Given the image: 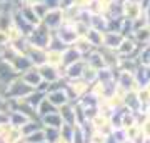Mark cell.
Returning a JSON list of instances; mask_svg holds the SVG:
<instances>
[{
	"instance_id": "obj_1",
	"label": "cell",
	"mask_w": 150,
	"mask_h": 143,
	"mask_svg": "<svg viewBox=\"0 0 150 143\" xmlns=\"http://www.w3.org/2000/svg\"><path fill=\"white\" fill-rule=\"evenodd\" d=\"M35 90L33 87H30L28 83H25L22 77H15L12 78L8 83H7V92H5V97L8 100H20V98H27L32 92Z\"/></svg>"
},
{
	"instance_id": "obj_2",
	"label": "cell",
	"mask_w": 150,
	"mask_h": 143,
	"mask_svg": "<svg viewBox=\"0 0 150 143\" xmlns=\"http://www.w3.org/2000/svg\"><path fill=\"white\" fill-rule=\"evenodd\" d=\"M52 37H54V32H52L45 23H38L37 27H33L32 33L27 37V40H28V43H32L35 47H42V48L47 50V48L50 47Z\"/></svg>"
},
{
	"instance_id": "obj_3",
	"label": "cell",
	"mask_w": 150,
	"mask_h": 143,
	"mask_svg": "<svg viewBox=\"0 0 150 143\" xmlns=\"http://www.w3.org/2000/svg\"><path fill=\"white\" fill-rule=\"evenodd\" d=\"M65 90H67V95H69L70 101H77L83 98V97L90 92V83L85 82L83 78H79V80H69L65 83Z\"/></svg>"
},
{
	"instance_id": "obj_4",
	"label": "cell",
	"mask_w": 150,
	"mask_h": 143,
	"mask_svg": "<svg viewBox=\"0 0 150 143\" xmlns=\"http://www.w3.org/2000/svg\"><path fill=\"white\" fill-rule=\"evenodd\" d=\"M54 33H55V37L59 38V40H62L67 47H70L77 38L80 37V35L77 33V30H75L74 22H64Z\"/></svg>"
},
{
	"instance_id": "obj_5",
	"label": "cell",
	"mask_w": 150,
	"mask_h": 143,
	"mask_svg": "<svg viewBox=\"0 0 150 143\" xmlns=\"http://www.w3.org/2000/svg\"><path fill=\"white\" fill-rule=\"evenodd\" d=\"M38 72H40V77H42L43 82L47 83H59L64 80V68H57V67H52L48 63H43L40 67H37Z\"/></svg>"
},
{
	"instance_id": "obj_6",
	"label": "cell",
	"mask_w": 150,
	"mask_h": 143,
	"mask_svg": "<svg viewBox=\"0 0 150 143\" xmlns=\"http://www.w3.org/2000/svg\"><path fill=\"white\" fill-rule=\"evenodd\" d=\"M45 98H47L55 108H60V106L67 105L70 103V98L67 95V90H65V87H57V88H50V90L45 93Z\"/></svg>"
},
{
	"instance_id": "obj_7",
	"label": "cell",
	"mask_w": 150,
	"mask_h": 143,
	"mask_svg": "<svg viewBox=\"0 0 150 143\" xmlns=\"http://www.w3.org/2000/svg\"><path fill=\"white\" fill-rule=\"evenodd\" d=\"M115 82H117L118 90L125 92V93L137 88V85H135V77H134V73H130V72L117 70V72H115Z\"/></svg>"
},
{
	"instance_id": "obj_8",
	"label": "cell",
	"mask_w": 150,
	"mask_h": 143,
	"mask_svg": "<svg viewBox=\"0 0 150 143\" xmlns=\"http://www.w3.org/2000/svg\"><path fill=\"white\" fill-rule=\"evenodd\" d=\"M122 8L123 18H129V20H135V18L144 15V8L140 5V0H122Z\"/></svg>"
},
{
	"instance_id": "obj_9",
	"label": "cell",
	"mask_w": 150,
	"mask_h": 143,
	"mask_svg": "<svg viewBox=\"0 0 150 143\" xmlns=\"http://www.w3.org/2000/svg\"><path fill=\"white\" fill-rule=\"evenodd\" d=\"M64 22H65V18H64V10L62 8H50L47 12V15L42 18V23H45L52 32H55Z\"/></svg>"
},
{
	"instance_id": "obj_10",
	"label": "cell",
	"mask_w": 150,
	"mask_h": 143,
	"mask_svg": "<svg viewBox=\"0 0 150 143\" xmlns=\"http://www.w3.org/2000/svg\"><path fill=\"white\" fill-rule=\"evenodd\" d=\"M25 55L30 58V62H32L33 67H40V65L47 63V50L42 48V47H35V45H32V43H28Z\"/></svg>"
},
{
	"instance_id": "obj_11",
	"label": "cell",
	"mask_w": 150,
	"mask_h": 143,
	"mask_svg": "<svg viewBox=\"0 0 150 143\" xmlns=\"http://www.w3.org/2000/svg\"><path fill=\"white\" fill-rule=\"evenodd\" d=\"M118 53L120 58H129V57H137V52H139V45L132 37H125L123 42L120 43V47L115 50Z\"/></svg>"
},
{
	"instance_id": "obj_12",
	"label": "cell",
	"mask_w": 150,
	"mask_h": 143,
	"mask_svg": "<svg viewBox=\"0 0 150 143\" xmlns=\"http://www.w3.org/2000/svg\"><path fill=\"white\" fill-rule=\"evenodd\" d=\"M59 113H60V117H62V120H64L65 125H72V127L77 125V108H75L74 101H70V103H67V105L60 106Z\"/></svg>"
},
{
	"instance_id": "obj_13",
	"label": "cell",
	"mask_w": 150,
	"mask_h": 143,
	"mask_svg": "<svg viewBox=\"0 0 150 143\" xmlns=\"http://www.w3.org/2000/svg\"><path fill=\"white\" fill-rule=\"evenodd\" d=\"M83 68H85V60H79L77 63H72V65H69V67L64 68V78L67 80V82H69V80L82 78Z\"/></svg>"
},
{
	"instance_id": "obj_14",
	"label": "cell",
	"mask_w": 150,
	"mask_h": 143,
	"mask_svg": "<svg viewBox=\"0 0 150 143\" xmlns=\"http://www.w3.org/2000/svg\"><path fill=\"white\" fill-rule=\"evenodd\" d=\"M135 85L137 88H142V87H149L150 83V65H139V68L135 70ZM135 88V90H137Z\"/></svg>"
},
{
	"instance_id": "obj_15",
	"label": "cell",
	"mask_w": 150,
	"mask_h": 143,
	"mask_svg": "<svg viewBox=\"0 0 150 143\" xmlns=\"http://www.w3.org/2000/svg\"><path fill=\"white\" fill-rule=\"evenodd\" d=\"M0 143H23L22 128L8 125L7 130H5V133H4V137H2V140H0Z\"/></svg>"
},
{
	"instance_id": "obj_16",
	"label": "cell",
	"mask_w": 150,
	"mask_h": 143,
	"mask_svg": "<svg viewBox=\"0 0 150 143\" xmlns=\"http://www.w3.org/2000/svg\"><path fill=\"white\" fill-rule=\"evenodd\" d=\"M123 35L120 32H105L103 33V47L102 48H110V50H117L120 43L123 42Z\"/></svg>"
},
{
	"instance_id": "obj_17",
	"label": "cell",
	"mask_w": 150,
	"mask_h": 143,
	"mask_svg": "<svg viewBox=\"0 0 150 143\" xmlns=\"http://www.w3.org/2000/svg\"><path fill=\"white\" fill-rule=\"evenodd\" d=\"M15 8L18 10V13H20L32 27H37L38 23H42V20L38 18V15L35 13V10H33L32 5H22V7H15Z\"/></svg>"
},
{
	"instance_id": "obj_18",
	"label": "cell",
	"mask_w": 150,
	"mask_h": 143,
	"mask_svg": "<svg viewBox=\"0 0 150 143\" xmlns=\"http://www.w3.org/2000/svg\"><path fill=\"white\" fill-rule=\"evenodd\" d=\"M20 77H22V80H23L25 83H28L30 87H33V88H37L38 85H40V83L43 82L42 77H40V72H38L37 67H32L30 70L23 72V73H22Z\"/></svg>"
},
{
	"instance_id": "obj_19",
	"label": "cell",
	"mask_w": 150,
	"mask_h": 143,
	"mask_svg": "<svg viewBox=\"0 0 150 143\" xmlns=\"http://www.w3.org/2000/svg\"><path fill=\"white\" fill-rule=\"evenodd\" d=\"M83 60H85V63L88 65V67H92V68H95V70H100V68H103V67H107L100 50H93V52H90Z\"/></svg>"
},
{
	"instance_id": "obj_20",
	"label": "cell",
	"mask_w": 150,
	"mask_h": 143,
	"mask_svg": "<svg viewBox=\"0 0 150 143\" xmlns=\"http://www.w3.org/2000/svg\"><path fill=\"white\" fill-rule=\"evenodd\" d=\"M12 67H13V70L17 72V75H22L23 72H27V70L32 68L33 65H32V62H30V58H28L27 55L20 53V55L12 62Z\"/></svg>"
},
{
	"instance_id": "obj_21",
	"label": "cell",
	"mask_w": 150,
	"mask_h": 143,
	"mask_svg": "<svg viewBox=\"0 0 150 143\" xmlns=\"http://www.w3.org/2000/svg\"><path fill=\"white\" fill-rule=\"evenodd\" d=\"M79 60H83V55H82L75 47L70 45V47H67L64 50V68L69 67V65H72V63H77Z\"/></svg>"
},
{
	"instance_id": "obj_22",
	"label": "cell",
	"mask_w": 150,
	"mask_h": 143,
	"mask_svg": "<svg viewBox=\"0 0 150 143\" xmlns=\"http://www.w3.org/2000/svg\"><path fill=\"white\" fill-rule=\"evenodd\" d=\"M40 123H42L43 127H50V128H62L64 125V120L60 117L59 111H54V113H48L45 117L40 118Z\"/></svg>"
},
{
	"instance_id": "obj_23",
	"label": "cell",
	"mask_w": 150,
	"mask_h": 143,
	"mask_svg": "<svg viewBox=\"0 0 150 143\" xmlns=\"http://www.w3.org/2000/svg\"><path fill=\"white\" fill-rule=\"evenodd\" d=\"M47 63L57 68H64V52L48 48L47 50Z\"/></svg>"
},
{
	"instance_id": "obj_24",
	"label": "cell",
	"mask_w": 150,
	"mask_h": 143,
	"mask_svg": "<svg viewBox=\"0 0 150 143\" xmlns=\"http://www.w3.org/2000/svg\"><path fill=\"white\" fill-rule=\"evenodd\" d=\"M83 37L88 40V42L92 43V47L93 48H102L103 47V32H98V30H95V28H88V32L83 35Z\"/></svg>"
},
{
	"instance_id": "obj_25",
	"label": "cell",
	"mask_w": 150,
	"mask_h": 143,
	"mask_svg": "<svg viewBox=\"0 0 150 143\" xmlns=\"http://www.w3.org/2000/svg\"><path fill=\"white\" fill-rule=\"evenodd\" d=\"M15 77H18V75H17V72L13 70L12 63H8V62L0 58V80H4V82L8 83V82H10L12 78H15Z\"/></svg>"
},
{
	"instance_id": "obj_26",
	"label": "cell",
	"mask_w": 150,
	"mask_h": 143,
	"mask_svg": "<svg viewBox=\"0 0 150 143\" xmlns=\"http://www.w3.org/2000/svg\"><path fill=\"white\" fill-rule=\"evenodd\" d=\"M90 27L92 28H95L98 32H108V17L105 15H95V13H92L90 17Z\"/></svg>"
},
{
	"instance_id": "obj_27",
	"label": "cell",
	"mask_w": 150,
	"mask_h": 143,
	"mask_svg": "<svg viewBox=\"0 0 150 143\" xmlns=\"http://www.w3.org/2000/svg\"><path fill=\"white\" fill-rule=\"evenodd\" d=\"M30 120H32V118H28L27 115H23L22 111L13 110V111H10V113H8V125H12V127L22 128L27 122H30Z\"/></svg>"
},
{
	"instance_id": "obj_28",
	"label": "cell",
	"mask_w": 150,
	"mask_h": 143,
	"mask_svg": "<svg viewBox=\"0 0 150 143\" xmlns=\"http://www.w3.org/2000/svg\"><path fill=\"white\" fill-rule=\"evenodd\" d=\"M132 38H134L135 42H137V45H139V47L150 45V27L147 25V27H144V28L137 30V32H134Z\"/></svg>"
},
{
	"instance_id": "obj_29",
	"label": "cell",
	"mask_w": 150,
	"mask_h": 143,
	"mask_svg": "<svg viewBox=\"0 0 150 143\" xmlns=\"http://www.w3.org/2000/svg\"><path fill=\"white\" fill-rule=\"evenodd\" d=\"M72 47H75V48H77V50H79V52H80L82 55H83V58H85V57H87V55H88L90 52L97 50V48H93V47H92V43L88 42V40H87L85 37H79V38H77V40H75L74 43H72Z\"/></svg>"
},
{
	"instance_id": "obj_30",
	"label": "cell",
	"mask_w": 150,
	"mask_h": 143,
	"mask_svg": "<svg viewBox=\"0 0 150 143\" xmlns=\"http://www.w3.org/2000/svg\"><path fill=\"white\" fill-rule=\"evenodd\" d=\"M54 111H59V108H55L47 98H43V100L40 101V105L37 106V117L42 118V117H45V115H48V113H54Z\"/></svg>"
},
{
	"instance_id": "obj_31",
	"label": "cell",
	"mask_w": 150,
	"mask_h": 143,
	"mask_svg": "<svg viewBox=\"0 0 150 143\" xmlns=\"http://www.w3.org/2000/svg\"><path fill=\"white\" fill-rule=\"evenodd\" d=\"M45 142V132H43V127L40 130H35V132L28 133L23 137V143H43Z\"/></svg>"
},
{
	"instance_id": "obj_32",
	"label": "cell",
	"mask_w": 150,
	"mask_h": 143,
	"mask_svg": "<svg viewBox=\"0 0 150 143\" xmlns=\"http://www.w3.org/2000/svg\"><path fill=\"white\" fill-rule=\"evenodd\" d=\"M5 33H7V40H8V43H17V42H20L22 38H27L23 33L20 32V28H18L17 25H12Z\"/></svg>"
},
{
	"instance_id": "obj_33",
	"label": "cell",
	"mask_w": 150,
	"mask_h": 143,
	"mask_svg": "<svg viewBox=\"0 0 150 143\" xmlns=\"http://www.w3.org/2000/svg\"><path fill=\"white\" fill-rule=\"evenodd\" d=\"M43 98H45V93H42V92H38V90H33L32 93L25 98V100H27L28 105L33 106V108H35V111H37V106L40 105V101H42Z\"/></svg>"
},
{
	"instance_id": "obj_34",
	"label": "cell",
	"mask_w": 150,
	"mask_h": 143,
	"mask_svg": "<svg viewBox=\"0 0 150 143\" xmlns=\"http://www.w3.org/2000/svg\"><path fill=\"white\" fill-rule=\"evenodd\" d=\"M137 60H139L142 65H150V45L139 47V52H137Z\"/></svg>"
},
{
	"instance_id": "obj_35",
	"label": "cell",
	"mask_w": 150,
	"mask_h": 143,
	"mask_svg": "<svg viewBox=\"0 0 150 143\" xmlns=\"http://www.w3.org/2000/svg\"><path fill=\"white\" fill-rule=\"evenodd\" d=\"M43 132H45V142L48 143H55L60 138V128L43 127Z\"/></svg>"
},
{
	"instance_id": "obj_36",
	"label": "cell",
	"mask_w": 150,
	"mask_h": 143,
	"mask_svg": "<svg viewBox=\"0 0 150 143\" xmlns=\"http://www.w3.org/2000/svg\"><path fill=\"white\" fill-rule=\"evenodd\" d=\"M72 143H88L87 135H85V132H83V128H82L80 125H75L74 137H72Z\"/></svg>"
},
{
	"instance_id": "obj_37",
	"label": "cell",
	"mask_w": 150,
	"mask_h": 143,
	"mask_svg": "<svg viewBox=\"0 0 150 143\" xmlns=\"http://www.w3.org/2000/svg\"><path fill=\"white\" fill-rule=\"evenodd\" d=\"M97 73H98V70L92 68V67H88V65L85 63V68H83V73H82V78L92 85V83H95L97 82Z\"/></svg>"
},
{
	"instance_id": "obj_38",
	"label": "cell",
	"mask_w": 150,
	"mask_h": 143,
	"mask_svg": "<svg viewBox=\"0 0 150 143\" xmlns=\"http://www.w3.org/2000/svg\"><path fill=\"white\" fill-rule=\"evenodd\" d=\"M42 127L43 125L40 123V120H30V122H27L23 127H22V133H23V137H25V135L35 132V130H40Z\"/></svg>"
},
{
	"instance_id": "obj_39",
	"label": "cell",
	"mask_w": 150,
	"mask_h": 143,
	"mask_svg": "<svg viewBox=\"0 0 150 143\" xmlns=\"http://www.w3.org/2000/svg\"><path fill=\"white\" fill-rule=\"evenodd\" d=\"M140 128H142V135L145 140H150V115L144 118V122L140 123Z\"/></svg>"
},
{
	"instance_id": "obj_40",
	"label": "cell",
	"mask_w": 150,
	"mask_h": 143,
	"mask_svg": "<svg viewBox=\"0 0 150 143\" xmlns=\"http://www.w3.org/2000/svg\"><path fill=\"white\" fill-rule=\"evenodd\" d=\"M0 111L10 113V100L5 95H0Z\"/></svg>"
},
{
	"instance_id": "obj_41",
	"label": "cell",
	"mask_w": 150,
	"mask_h": 143,
	"mask_svg": "<svg viewBox=\"0 0 150 143\" xmlns=\"http://www.w3.org/2000/svg\"><path fill=\"white\" fill-rule=\"evenodd\" d=\"M74 5L77 8H80V10H85L90 5V0H74Z\"/></svg>"
},
{
	"instance_id": "obj_42",
	"label": "cell",
	"mask_w": 150,
	"mask_h": 143,
	"mask_svg": "<svg viewBox=\"0 0 150 143\" xmlns=\"http://www.w3.org/2000/svg\"><path fill=\"white\" fill-rule=\"evenodd\" d=\"M48 8H60V0H43Z\"/></svg>"
},
{
	"instance_id": "obj_43",
	"label": "cell",
	"mask_w": 150,
	"mask_h": 143,
	"mask_svg": "<svg viewBox=\"0 0 150 143\" xmlns=\"http://www.w3.org/2000/svg\"><path fill=\"white\" fill-rule=\"evenodd\" d=\"M74 5V0H60V8L65 10V8H69V7Z\"/></svg>"
},
{
	"instance_id": "obj_44",
	"label": "cell",
	"mask_w": 150,
	"mask_h": 143,
	"mask_svg": "<svg viewBox=\"0 0 150 143\" xmlns=\"http://www.w3.org/2000/svg\"><path fill=\"white\" fill-rule=\"evenodd\" d=\"M5 123H8V113L0 111V125H5Z\"/></svg>"
},
{
	"instance_id": "obj_45",
	"label": "cell",
	"mask_w": 150,
	"mask_h": 143,
	"mask_svg": "<svg viewBox=\"0 0 150 143\" xmlns=\"http://www.w3.org/2000/svg\"><path fill=\"white\" fill-rule=\"evenodd\" d=\"M5 43H8V40H7V33L5 32H0V47H4Z\"/></svg>"
},
{
	"instance_id": "obj_46",
	"label": "cell",
	"mask_w": 150,
	"mask_h": 143,
	"mask_svg": "<svg viewBox=\"0 0 150 143\" xmlns=\"http://www.w3.org/2000/svg\"><path fill=\"white\" fill-rule=\"evenodd\" d=\"M144 15H145V18H147V23H149V27H150V7H147L144 10Z\"/></svg>"
},
{
	"instance_id": "obj_47",
	"label": "cell",
	"mask_w": 150,
	"mask_h": 143,
	"mask_svg": "<svg viewBox=\"0 0 150 143\" xmlns=\"http://www.w3.org/2000/svg\"><path fill=\"white\" fill-rule=\"evenodd\" d=\"M7 127H8V123H5V125H0V140H2V137H4V133H5Z\"/></svg>"
},
{
	"instance_id": "obj_48",
	"label": "cell",
	"mask_w": 150,
	"mask_h": 143,
	"mask_svg": "<svg viewBox=\"0 0 150 143\" xmlns=\"http://www.w3.org/2000/svg\"><path fill=\"white\" fill-rule=\"evenodd\" d=\"M8 2H13V0H0V4H8Z\"/></svg>"
},
{
	"instance_id": "obj_49",
	"label": "cell",
	"mask_w": 150,
	"mask_h": 143,
	"mask_svg": "<svg viewBox=\"0 0 150 143\" xmlns=\"http://www.w3.org/2000/svg\"><path fill=\"white\" fill-rule=\"evenodd\" d=\"M149 113H150V105H149Z\"/></svg>"
},
{
	"instance_id": "obj_50",
	"label": "cell",
	"mask_w": 150,
	"mask_h": 143,
	"mask_svg": "<svg viewBox=\"0 0 150 143\" xmlns=\"http://www.w3.org/2000/svg\"><path fill=\"white\" fill-rule=\"evenodd\" d=\"M149 88H150V83H149Z\"/></svg>"
},
{
	"instance_id": "obj_51",
	"label": "cell",
	"mask_w": 150,
	"mask_h": 143,
	"mask_svg": "<svg viewBox=\"0 0 150 143\" xmlns=\"http://www.w3.org/2000/svg\"><path fill=\"white\" fill-rule=\"evenodd\" d=\"M43 143H48V142H43Z\"/></svg>"
}]
</instances>
